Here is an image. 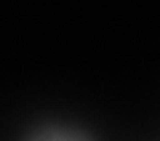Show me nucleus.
<instances>
[{
    "mask_svg": "<svg viewBox=\"0 0 160 141\" xmlns=\"http://www.w3.org/2000/svg\"><path fill=\"white\" fill-rule=\"evenodd\" d=\"M40 141H80V139H75V136H67V133H48V136H43Z\"/></svg>",
    "mask_w": 160,
    "mask_h": 141,
    "instance_id": "1",
    "label": "nucleus"
}]
</instances>
